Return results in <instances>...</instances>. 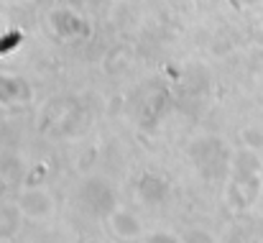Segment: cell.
<instances>
[{
	"instance_id": "6da1fadb",
	"label": "cell",
	"mask_w": 263,
	"mask_h": 243,
	"mask_svg": "<svg viewBox=\"0 0 263 243\" xmlns=\"http://www.w3.org/2000/svg\"><path fill=\"white\" fill-rule=\"evenodd\" d=\"M18 41H21V33H18V31H13V33L3 36V39H0V54H5V51L15 49V46H18Z\"/></svg>"
}]
</instances>
